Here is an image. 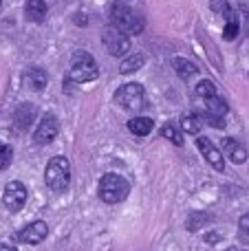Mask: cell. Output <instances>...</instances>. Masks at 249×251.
Returning <instances> with one entry per match:
<instances>
[{"label": "cell", "instance_id": "25", "mask_svg": "<svg viewBox=\"0 0 249 251\" xmlns=\"http://www.w3.org/2000/svg\"><path fill=\"white\" fill-rule=\"evenodd\" d=\"M212 93H216V86L210 82V79H203V82H199V84H197V95H199V97L212 95Z\"/></svg>", "mask_w": 249, "mask_h": 251}, {"label": "cell", "instance_id": "5", "mask_svg": "<svg viewBox=\"0 0 249 251\" xmlns=\"http://www.w3.org/2000/svg\"><path fill=\"white\" fill-rule=\"evenodd\" d=\"M115 101L126 110H141L146 106V91H144V86L137 82L124 84V86H119L117 93H115Z\"/></svg>", "mask_w": 249, "mask_h": 251}, {"label": "cell", "instance_id": "11", "mask_svg": "<svg viewBox=\"0 0 249 251\" xmlns=\"http://www.w3.org/2000/svg\"><path fill=\"white\" fill-rule=\"evenodd\" d=\"M38 117V108L33 104H20L13 113V126H16L18 132H26L29 128H33V122Z\"/></svg>", "mask_w": 249, "mask_h": 251}, {"label": "cell", "instance_id": "20", "mask_svg": "<svg viewBox=\"0 0 249 251\" xmlns=\"http://www.w3.org/2000/svg\"><path fill=\"white\" fill-rule=\"evenodd\" d=\"M161 137L168 139V141H172L174 146H183V134H181V130L176 128L174 124H166L161 128Z\"/></svg>", "mask_w": 249, "mask_h": 251}, {"label": "cell", "instance_id": "4", "mask_svg": "<svg viewBox=\"0 0 249 251\" xmlns=\"http://www.w3.org/2000/svg\"><path fill=\"white\" fill-rule=\"evenodd\" d=\"M100 75V69H97V62L91 53L86 51H75L73 57H71V73L69 77L77 84H86L97 79Z\"/></svg>", "mask_w": 249, "mask_h": 251}, {"label": "cell", "instance_id": "29", "mask_svg": "<svg viewBox=\"0 0 249 251\" xmlns=\"http://www.w3.org/2000/svg\"><path fill=\"white\" fill-rule=\"evenodd\" d=\"M0 4H2V0H0Z\"/></svg>", "mask_w": 249, "mask_h": 251}, {"label": "cell", "instance_id": "7", "mask_svg": "<svg viewBox=\"0 0 249 251\" xmlns=\"http://www.w3.org/2000/svg\"><path fill=\"white\" fill-rule=\"evenodd\" d=\"M101 40H104V47L108 49V53L115 57H124L130 51V40H128V35L122 33L119 29H115V26H108V29L104 31V35H101Z\"/></svg>", "mask_w": 249, "mask_h": 251}, {"label": "cell", "instance_id": "3", "mask_svg": "<svg viewBox=\"0 0 249 251\" xmlns=\"http://www.w3.org/2000/svg\"><path fill=\"white\" fill-rule=\"evenodd\" d=\"M44 181L51 192H64L71 181V163L66 156H53L44 170Z\"/></svg>", "mask_w": 249, "mask_h": 251}, {"label": "cell", "instance_id": "2", "mask_svg": "<svg viewBox=\"0 0 249 251\" xmlns=\"http://www.w3.org/2000/svg\"><path fill=\"white\" fill-rule=\"evenodd\" d=\"M128 192H130V183H128L122 174H115V172L104 174V176L100 178V185H97L100 199L108 205L122 203V201L128 196Z\"/></svg>", "mask_w": 249, "mask_h": 251}, {"label": "cell", "instance_id": "10", "mask_svg": "<svg viewBox=\"0 0 249 251\" xmlns=\"http://www.w3.org/2000/svg\"><path fill=\"white\" fill-rule=\"evenodd\" d=\"M197 148L201 150V154L205 156V161L216 170V172H223V170H225L223 152H221L216 146H212L210 139H207V137H197Z\"/></svg>", "mask_w": 249, "mask_h": 251}, {"label": "cell", "instance_id": "22", "mask_svg": "<svg viewBox=\"0 0 249 251\" xmlns=\"http://www.w3.org/2000/svg\"><path fill=\"white\" fill-rule=\"evenodd\" d=\"M13 161V148L0 141V170H7Z\"/></svg>", "mask_w": 249, "mask_h": 251}, {"label": "cell", "instance_id": "9", "mask_svg": "<svg viewBox=\"0 0 249 251\" xmlns=\"http://www.w3.org/2000/svg\"><path fill=\"white\" fill-rule=\"evenodd\" d=\"M47 234H49L47 223L35 221V223H31V225H26L25 229L18 231L13 238H16L18 243H25V245H38V243H42V240L47 238Z\"/></svg>", "mask_w": 249, "mask_h": 251}, {"label": "cell", "instance_id": "15", "mask_svg": "<svg viewBox=\"0 0 249 251\" xmlns=\"http://www.w3.org/2000/svg\"><path fill=\"white\" fill-rule=\"evenodd\" d=\"M26 84H29V88H33V91H44V86H47L49 77H47V71L44 69H29L25 75Z\"/></svg>", "mask_w": 249, "mask_h": 251}, {"label": "cell", "instance_id": "21", "mask_svg": "<svg viewBox=\"0 0 249 251\" xmlns=\"http://www.w3.org/2000/svg\"><path fill=\"white\" fill-rule=\"evenodd\" d=\"M210 9L214 13H219V16H223L225 20H229V18H236V13L232 11V7L227 4V0H210Z\"/></svg>", "mask_w": 249, "mask_h": 251}, {"label": "cell", "instance_id": "19", "mask_svg": "<svg viewBox=\"0 0 249 251\" xmlns=\"http://www.w3.org/2000/svg\"><path fill=\"white\" fill-rule=\"evenodd\" d=\"M181 128H183V132L194 134V137H197V134L201 132V128H203V117L201 115H197V113L185 115V117L181 119Z\"/></svg>", "mask_w": 249, "mask_h": 251}, {"label": "cell", "instance_id": "18", "mask_svg": "<svg viewBox=\"0 0 249 251\" xmlns=\"http://www.w3.org/2000/svg\"><path fill=\"white\" fill-rule=\"evenodd\" d=\"M144 64H146V57L144 55H139V53H135V55H128L126 60L119 64V73L130 75V73H135V71H139Z\"/></svg>", "mask_w": 249, "mask_h": 251}, {"label": "cell", "instance_id": "12", "mask_svg": "<svg viewBox=\"0 0 249 251\" xmlns=\"http://www.w3.org/2000/svg\"><path fill=\"white\" fill-rule=\"evenodd\" d=\"M223 150H225V154L229 156V161H232V163H245L247 161V148L243 146L241 141H236V139H223Z\"/></svg>", "mask_w": 249, "mask_h": 251}, {"label": "cell", "instance_id": "28", "mask_svg": "<svg viewBox=\"0 0 249 251\" xmlns=\"http://www.w3.org/2000/svg\"><path fill=\"white\" fill-rule=\"evenodd\" d=\"M245 18H247V31H249V9H245Z\"/></svg>", "mask_w": 249, "mask_h": 251}, {"label": "cell", "instance_id": "14", "mask_svg": "<svg viewBox=\"0 0 249 251\" xmlns=\"http://www.w3.org/2000/svg\"><path fill=\"white\" fill-rule=\"evenodd\" d=\"M205 101V108L210 115H216V117H225L227 115V101L223 97H219V93H212V95L201 97Z\"/></svg>", "mask_w": 249, "mask_h": 251}, {"label": "cell", "instance_id": "24", "mask_svg": "<svg viewBox=\"0 0 249 251\" xmlns=\"http://www.w3.org/2000/svg\"><path fill=\"white\" fill-rule=\"evenodd\" d=\"M236 35H238V20H236V18H229V20L225 22L223 38H225V40H234Z\"/></svg>", "mask_w": 249, "mask_h": 251}, {"label": "cell", "instance_id": "17", "mask_svg": "<svg viewBox=\"0 0 249 251\" xmlns=\"http://www.w3.org/2000/svg\"><path fill=\"white\" fill-rule=\"evenodd\" d=\"M172 69L183 79H190V77H194V75H199V66L194 64V62L185 60V57H174V60H172Z\"/></svg>", "mask_w": 249, "mask_h": 251}, {"label": "cell", "instance_id": "16", "mask_svg": "<svg viewBox=\"0 0 249 251\" xmlns=\"http://www.w3.org/2000/svg\"><path fill=\"white\" fill-rule=\"evenodd\" d=\"M154 128V122L150 117H132L130 122H128V130H130L132 134H137V137H146V134H150Z\"/></svg>", "mask_w": 249, "mask_h": 251}, {"label": "cell", "instance_id": "8", "mask_svg": "<svg viewBox=\"0 0 249 251\" xmlns=\"http://www.w3.org/2000/svg\"><path fill=\"white\" fill-rule=\"evenodd\" d=\"M57 132H60V122H57V117L53 113H44V117L40 119L38 128H35V132H33V143L35 146H47V143H51L53 139L57 137Z\"/></svg>", "mask_w": 249, "mask_h": 251}, {"label": "cell", "instance_id": "23", "mask_svg": "<svg viewBox=\"0 0 249 251\" xmlns=\"http://www.w3.org/2000/svg\"><path fill=\"white\" fill-rule=\"evenodd\" d=\"M238 238L243 245H249V212L238 221Z\"/></svg>", "mask_w": 249, "mask_h": 251}, {"label": "cell", "instance_id": "1", "mask_svg": "<svg viewBox=\"0 0 249 251\" xmlns=\"http://www.w3.org/2000/svg\"><path fill=\"white\" fill-rule=\"evenodd\" d=\"M110 20H113L115 29H119L126 35H139L144 31V18L132 7H128L126 2H119V0L110 4Z\"/></svg>", "mask_w": 249, "mask_h": 251}, {"label": "cell", "instance_id": "27", "mask_svg": "<svg viewBox=\"0 0 249 251\" xmlns=\"http://www.w3.org/2000/svg\"><path fill=\"white\" fill-rule=\"evenodd\" d=\"M0 251H18V249L11 247V245H2V243H0Z\"/></svg>", "mask_w": 249, "mask_h": 251}, {"label": "cell", "instance_id": "6", "mask_svg": "<svg viewBox=\"0 0 249 251\" xmlns=\"http://www.w3.org/2000/svg\"><path fill=\"white\" fill-rule=\"evenodd\" d=\"M26 199H29V192H26V187L22 185L20 181H9L7 185H4L2 203L9 212H20L26 205Z\"/></svg>", "mask_w": 249, "mask_h": 251}, {"label": "cell", "instance_id": "13", "mask_svg": "<svg viewBox=\"0 0 249 251\" xmlns=\"http://www.w3.org/2000/svg\"><path fill=\"white\" fill-rule=\"evenodd\" d=\"M49 13V7L44 0H26L25 4V16L29 22H44Z\"/></svg>", "mask_w": 249, "mask_h": 251}, {"label": "cell", "instance_id": "26", "mask_svg": "<svg viewBox=\"0 0 249 251\" xmlns=\"http://www.w3.org/2000/svg\"><path fill=\"white\" fill-rule=\"evenodd\" d=\"M205 221H207L205 214H192V216H190V221H188V229H190V231L199 229V227H201Z\"/></svg>", "mask_w": 249, "mask_h": 251}]
</instances>
